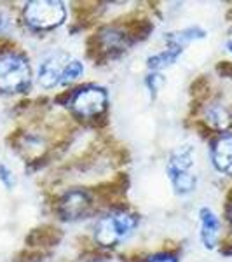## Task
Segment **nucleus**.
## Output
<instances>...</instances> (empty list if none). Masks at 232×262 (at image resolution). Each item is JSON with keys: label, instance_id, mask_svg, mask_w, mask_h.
<instances>
[{"label": "nucleus", "instance_id": "obj_7", "mask_svg": "<svg viewBox=\"0 0 232 262\" xmlns=\"http://www.w3.org/2000/svg\"><path fill=\"white\" fill-rule=\"evenodd\" d=\"M194 164V152L191 145H183L178 147L175 152L171 154L170 161H168L166 171L170 175V179H176V177H182L191 173V168Z\"/></svg>", "mask_w": 232, "mask_h": 262}, {"label": "nucleus", "instance_id": "obj_12", "mask_svg": "<svg viewBox=\"0 0 232 262\" xmlns=\"http://www.w3.org/2000/svg\"><path fill=\"white\" fill-rule=\"evenodd\" d=\"M147 262H176V257L171 253H157V255L147 259Z\"/></svg>", "mask_w": 232, "mask_h": 262}, {"label": "nucleus", "instance_id": "obj_4", "mask_svg": "<svg viewBox=\"0 0 232 262\" xmlns=\"http://www.w3.org/2000/svg\"><path fill=\"white\" fill-rule=\"evenodd\" d=\"M107 107V93L101 88H84L74 95L72 108L81 117H95L105 111Z\"/></svg>", "mask_w": 232, "mask_h": 262}, {"label": "nucleus", "instance_id": "obj_11", "mask_svg": "<svg viewBox=\"0 0 232 262\" xmlns=\"http://www.w3.org/2000/svg\"><path fill=\"white\" fill-rule=\"evenodd\" d=\"M0 180H2L7 187H12V185H14V175H12V171L4 163H0Z\"/></svg>", "mask_w": 232, "mask_h": 262}, {"label": "nucleus", "instance_id": "obj_9", "mask_svg": "<svg viewBox=\"0 0 232 262\" xmlns=\"http://www.w3.org/2000/svg\"><path fill=\"white\" fill-rule=\"evenodd\" d=\"M199 215H201V222H202V231H201L202 243H204L206 248H213L218 242L220 222H218L217 215L208 208H202Z\"/></svg>", "mask_w": 232, "mask_h": 262}, {"label": "nucleus", "instance_id": "obj_3", "mask_svg": "<svg viewBox=\"0 0 232 262\" xmlns=\"http://www.w3.org/2000/svg\"><path fill=\"white\" fill-rule=\"evenodd\" d=\"M65 18V6L54 0H35L25 7V21L35 30H53L63 25Z\"/></svg>", "mask_w": 232, "mask_h": 262}, {"label": "nucleus", "instance_id": "obj_2", "mask_svg": "<svg viewBox=\"0 0 232 262\" xmlns=\"http://www.w3.org/2000/svg\"><path fill=\"white\" fill-rule=\"evenodd\" d=\"M136 217L128 212H113L101 217L96 224V242L103 247H112L126 239L136 227Z\"/></svg>", "mask_w": 232, "mask_h": 262}, {"label": "nucleus", "instance_id": "obj_10", "mask_svg": "<svg viewBox=\"0 0 232 262\" xmlns=\"http://www.w3.org/2000/svg\"><path fill=\"white\" fill-rule=\"evenodd\" d=\"M230 119H232L230 114L223 107H220V105H215V107L208 108V112H206V122L215 129L227 128L230 124Z\"/></svg>", "mask_w": 232, "mask_h": 262}, {"label": "nucleus", "instance_id": "obj_6", "mask_svg": "<svg viewBox=\"0 0 232 262\" xmlns=\"http://www.w3.org/2000/svg\"><path fill=\"white\" fill-rule=\"evenodd\" d=\"M91 208V198L86 191H70L58 203L60 215L65 221H75L84 217Z\"/></svg>", "mask_w": 232, "mask_h": 262}, {"label": "nucleus", "instance_id": "obj_5", "mask_svg": "<svg viewBox=\"0 0 232 262\" xmlns=\"http://www.w3.org/2000/svg\"><path fill=\"white\" fill-rule=\"evenodd\" d=\"M70 56L65 53H54L49 58H45L39 67V84L45 90H51L54 86H60L65 81L66 69L70 65Z\"/></svg>", "mask_w": 232, "mask_h": 262}, {"label": "nucleus", "instance_id": "obj_1", "mask_svg": "<svg viewBox=\"0 0 232 262\" xmlns=\"http://www.w3.org/2000/svg\"><path fill=\"white\" fill-rule=\"evenodd\" d=\"M32 72L28 60L18 53L0 54V91L19 93L30 84Z\"/></svg>", "mask_w": 232, "mask_h": 262}, {"label": "nucleus", "instance_id": "obj_8", "mask_svg": "<svg viewBox=\"0 0 232 262\" xmlns=\"http://www.w3.org/2000/svg\"><path fill=\"white\" fill-rule=\"evenodd\" d=\"M212 158L218 171L232 177V135H223L215 142Z\"/></svg>", "mask_w": 232, "mask_h": 262}]
</instances>
